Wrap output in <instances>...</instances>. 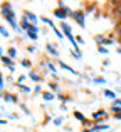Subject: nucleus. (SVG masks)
Returning <instances> with one entry per match:
<instances>
[{
    "instance_id": "obj_1",
    "label": "nucleus",
    "mask_w": 121,
    "mask_h": 132,
    "mask_svg": "<svg viewBox=\"0 0 121 132\" xmlns=\"http://www.w3.org/2000/svg\"><path fill=\"white\" fill-rule=\"evenodd\" d=\"M2 12H3L5 20H9V23L12 25V29H15L17 32H22V30L19 29V25H17V22H15V15H13V12H12L10 3H3V5H2Z\"/></svg>"
},
{
    "instance_id": "obj_2",
    "label": "nucleus",
    "mask_w": 121,
    "mask_h": 132,
    "mask_svg": "<svg viewBox=\"0 0 121 132\" xmlns=\"http://www.w3.org/2000/svg\"><path fill=\"white\" fill-rule=\"evenodd\" d=\"M62 30H64V34H66V35H67V39L69 40H71V42H72V45H74V47H76V54H77V55H81V54H79V50H77V45H76V39H74V37H72V32H71V27H69L67 25V23H66V22H62Z\"/></svg>"
},
{
    "instance_id": "obj_3",
    "label": "nucleus",
    "mask_w": 121,
    "mask_h": 132,
    "mask_svg": "<svg viewBox=\"0 0 121 132\" xmlns=\"http://www.w3.org/2000/svg\"><path fill=\"white\" fill-rule=\"evenodd\" d=\"M24 19H25L32 27H35L37 20H39V19H37V15H34V13H30V12H25V13H24Z\"/></svg>"
},
{
    "instance_id": "obj_4",
    "label": "nucleus",
    "mask_w": 121,
    "mask_h": 132,
    "mask_svg": "<svg viewBox=\"0 0 121 132\" xmlns=\"http://www.w3.org/2000/svg\"><path fill=\"white\" fill-rule=\"evenodd\" d=\"M37 32H39L37 27H30V29L27 30V35H29L32 40H37V37H39V34H37Z\"/></svg>"
},
{
    "instance_id": "obj_5",
    "label": "nucleus",
    "mask_w": 121,
    "mask_h": 132,
    "mask_svg": "<svg viewBox=\"0 0 121 132\" xmlns=\"http://www.w3.org/2000/svg\"><path fill=\"white\" fill-rule=\"evenodd\" d=\"M74 19L77 20V23L81 27H84L86 25V22H84V15H82V12H74Z\"/></svg>"
},
{
    "instance_id": "obj_6",
    "label": "nucleus",
    "mask_w": 121,
    "mask_h": 132,
    "mask_svg": "<svg viewBox=\"0 0 121 132\" xmlns=\"http://www.w3.org/2000/svg\"><path fill=\"white\" fill-rule=\"evenodd\" d=\"M47 52H49V54H52L54 57H57V55H59V52H57V48L54 47L52 44H49V45H47Z\"/></svg>"
},
{
    "instance_id": "obj_7",
    "label": "nucleus",
    "mask_w": 121,
    "mask_h": 132,
    "mask_svg": "<svg viewBox=\"0 0 121 132\" xmlns=\"http://www.w3.org/2000/svg\"><path fill=\"white\" fill-rule=\"evenodd\" d=\"M59 65H61L62 69H64V70L71 72V74H76V70H74V69H72V67H69V65H67V64H64V62H59Z\"/></svg>"
},
{
    "instance_id": "obj_8",
    "label": "nucleus",
    "mask_w": 121,
    "mask_h": 132,
    "mask_svg": "<svg viewBox=\"0 0 121 132\" xmlns=\"http://www.w3.org/2000/svg\"><path fill=\"white\" fill-rule=\"evenodd\" d=\"M56 15L59 17V19H66V12L62 10V7H61V9H57V10H56Z\"/></svg>"
},
{
    "instance_id": "obj_9",
    "label": "nucleus",
    "mask_w": 121,
    "mask_h": 132,
    "mask_svg": "<svg viewBox=\"0 0 121 132\" xmlns=\"http://www.w3.org/2000/svg\"><path fill=\"white\" fill-rule=\"evenodd\" d=\"M42 97H44L46 100H52V99H54V95H52L51 92H44V94H42Z\"/></svg>"
},
{
    "instance_id": "obj_10",
    "label": "nucleus",
    "mask_w": 121,
    "mask_h": 132,
    "mask_svg": "<svg viewBox=\"0 0 121 132\" xmlns=\"http://www.w3.org/2000/svg\"><path fill=\"white\" fill-rule=\"evenodd\" d=\"M104 95H106V97H111V99H115L116 94H115V92H111V90H104Z\"/></svg>"
},
{
    "instance_id": "obj_11",
    "label": "nucleus",
    "mask_w": 121,
    "mask_h": 132,
    "mask_svg": "<svg viewBox=\"0 0 121 132\" xmlns=\"http://www.w3.org/2000/svg\"><path fill=\"white\" fill-rule=\"evenodd\" d=\"M101 116H104V110H98V112H96L92 117H94V119H98V117H101Z\"/></svg>"
},
{
    "instance_id": "obj_12",
    "label": "nucleus",
    "mask_w": 121,
    "mask_h": 132,
    "mask_svg": "<svg viewBox=\"0 0 121 132\" xmlns=\"http://www.w3.org/2000/svg\"><path fill=\"white\" fill-rule=\"evenodd\" d=\"M94 82H96V84H106V80H104L103 77H98V79H94Z\"/></svg>"
},
{
    "instance_id": "obj_13",
    "label": "nucleus",
    "mask_w": 121,
    "mask_h": 132,
    "mask_svg": "<svg viewBox=\"0 0 121 132\" xmlns=\"http://www.w3.org/2000/svg\"><path fill=\"white\" fill-rule=\"evenodd\" d=\"M0 32H2V35H3V37H9V35H10V34L7 32V29H5V27H2V29H0Z\"/></svg>"
},
{
    "instance_id": "obj_14",
    "label": "nucleus",
    "mask_w": 121,
    "mask_h": 132,
    "mask_svg": "<svg viewBox=\"0 0 121 132\" xmlns=\"http://www.w3.org/2000/svg\"><path fill=\"white\" fill-rule=\"evenodd\" d=\"M3 100L5 102H13V97L12 95H3Z\"/></svg>"
},
{
    "instance_id": "obj_15",
    "label": "nucleus",
    "mask_w": 121,
    "mask_h": 132,
    "mask_svg": "<svg viewBox=\"0 0 121 132\" xmlns=\"http://www.w3.org/2000/svg\"><path fill=\"white\" fill-rule=\"evenodd\" d=\"M2 60H3V64H9L10 67H13V65H12V62H10V59H7V57H2Z\"/></svg>"
},
{
    "instance_id": "obj_16",
    "label": "nucleus",
    "mask_w": 121,
    "mask_h": 132,
    "mask_svg": "<svg viewBox=\"0 0 121 132\" xmlns=\"http://www.w3.org/2000/svg\"><path fill=\"white\" fill-rule=\"evenodd\" d=\"M47 67H49V70L52 72V74H57V72H56V67H54L52 64H47Z\"/></svg>"
},
{
    "instance_id": "obj_17",
    "label": "nucleus",
    "mask_w": 121,
    "mask_h": 132,
    "mask_svg": "<svg viewBox=\"0 0 121 132\" xmlns=\"http://www.w3.org/2000/svg\"><path fill=\"white\" fill-rule=\"evenodd\" d=\"M98 50H99V54H108V48H104V47H98Z\"/></svg>"
},
{
    "instance_id": "obj_18",
    "label": "nucleus",
    "mask_w": 121,
    "mask_h": 132,
    "mask_svg": "<svg viewBox=\"0 0 121 132\" xmlns=\"http://www.w3.org/2000/svg\"><path fill=\"white\" fill-rule=\"evenodd\" d=\"M76 116V119H79V120H84V116H82V114H79V112H76L74 114Z\"/></svg>"
},
{
    "instance_id": "obj_19",
    "label": "nucleus",
    "mask_w": 121,
    "mask_h": 132,
    "mask_svg": "<svg viewBox=\"0 0 121 132\" xmlns=\"http://www.w3.org/2000/svg\"><path fill=\"white\" fill-rule=\"evenodd\" d=\"M108 126H96V130H106Z\"/></svg>"
},
{
    "instance_id": "obj_20",
    "label": "nucleus",
    "mask_w": 121,
    "mask_h": 132,
    "mask_svg": "<svg viewBox=\"0 0 121 132\" xmlns=\"http://www.w3.org/2000/svg\"><path fill=\"white\" fill-rule=\"evenodd\" d=\"M29 77H30V79H32V80H39V75H37V74H30V75H29Z\"/></svg>"
},
{
    "instance_id": "obj_21",
    "label": "nucleus",
    "mask_w": 121,
    "mask_h": 132,
    "mask_svg": "<svg viewBox=\"0 0 121 132\" xmlns=\"http://www.w3.org/2000/svg\"><path fill=\"white\" fill-rule=\"evenodd\" d=\"M9 54H10V57H15V55H17L15 48H10V52H9Z\"/></svg>"
},
{
    "instance_id": "obj_22",
    "label": "nucleus",
    "mask_w": 121,
    "mask_h": 132,
    "mask_svg": "<svg viewBox=\"0 0 121 132\" xmlns=\"http://www.w3.org/2000/svg\"><path fill=\"white\" fill-rule=\"evenodd\" d=\"M51 89H52V90H54V92H57V90H59V87H57V85H56V84H51Z\"/></svg>"
},
{
    "instance_id": "obj_23",
    "label": "nucleus",
    "mask_w": 121,
    "mask_h": 132,
    "mask_svg": "<svg viewBox=\"0 0 121 132\" xmlns=\"http://www.w3.org/2000/svg\"><path fill=\"white\" fill-rule=\"evenodd\" d=\"M42 20H44V22H46V23H49V25H51V27H52V25H54V23H52V20H49V19H42Z\"/></svg>"
},
{
    "instance_id": "obj_24",
    "label": "nucleus",
    "mask_w": 121,
    "mask_h": 132,
    "mask_svg": "<svg viewBox=\"0 0 121 132\" xmlns=\"http://www.w3.org/2000/svg\"><path fill=\"white\" fill-rule=\"evenodd\" d=\"M54 122H56V124H57V126H59V124L62 122V117H57V119H56V120H54Z\"/></svg>"
},
{
    "instance_id": "obj_25",
    "label": "nucleus",
    "mask_w": 121,
    "mask_h": 132,
    "mask_svg": "<svg viewBox=\"0 0 121 132\" xmlns=\"http://www.w3.org/2000/svg\"><path fill=\"white\" fill-rule=\"evenodd\" d=\"M118 13H119V17H121V3H118Z\"/></svg>"
},
{
    "instance_id": "obj_26",
    "label": "nucleus",
    "mask_w": 121,
    "mask_h": 132,
    "mask_svg": "<svg viewBox=\"0 0 121 132\" xmlns=\"http://www.w3.org/2000/svg\"><path fill=\"white\" fill-rule=\"evenodd\" d=\"M116 119H121V114H118V116H116Z\"/></svg>"
}]
</instances>
